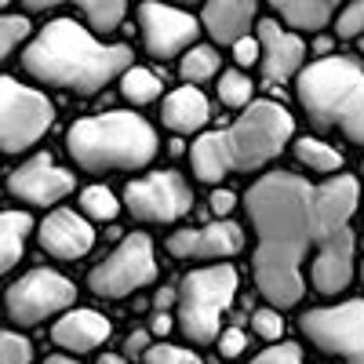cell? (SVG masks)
<instances>
[{
    "instance_id": "obj_1",
    "label": "cell",
    "mask_w": 364,
    "mask_h": 364,
    "mask_svg": "<svg viewBox=\"0 0 364 364\" xmlns=\"http://www.w3.org/2000/svg\"><path fill=\"white\" fill-rule=\"evenodd\" d=\"M248 219L255 226L252 277L269 306H295L306 291L302 262L314 255L310 277L321 295H339L353 277V230L357 178L336 175L314 186L291 171H269L245 193Z\"/></svg>"
},
{
    "instance_id": "obj_2",
    "label": "cell",
    "mask_w": 364,
    "mask_h": 364,
    "mask_svg": "<svg viewBox=\"0 0 364 364\" xmlns=\"http://www.w3.org/2000/svg\"><path fill=\"white\" fill-rule=\"evenodd\" d=\"M22 66H26V73H33L44 84L77 91V95H99L117 73L132 70V48L128 44H99L80 22L55 18L26 48Z\"/></svg>"
},
{
    "instance_id": "obj_3",
    "label": "cell",
    "mask_w": 364,
    "mask_h": 364,
    "mask_svg": "<svg viewBox=\"0 0 364 364\" xmlns=\"http://www.w3.org/2000/svg\"><path fill=\"white\" fill-rule=\"evenodd\" d=\"M291 132H295L291 113L281 102L259 99L230 128L208 132L193 142V149H190L193 175L215 186V182H223L233 171H255L284 154Z\"/></svg>"
},
{
    "instance_id": "obj_4",
    "label": "cell",
    "mask_w": 364,
    "mask_h": 364,
    "mask_svg": "<svg viewBox=\"0 0 364 364\" xmlns=\"http://www.w3.org/2000/svg\"><path fill=\"white\" fill-rule=\"evenodd\" d=\"M299 102L310 124L339 128L350 142L364 146V66L346 55H321L299 73Z\"/></svg>"
},
{
    "instance_id": "obj_5",
    "label": "cell",
    "mask_w": 364,
    "mask_h": 364,
    "mask_svg": "<svg viewBox=\"0 0 364 364\" xmlns=\"http://www.w3.org/2000/svg\"><path fill=\"white\" fill-rule=\"evenodd\" d=\"M70 154L87 171L142 168L157 157V132L139 113H99L70 128Z\"/></svg>"
},
{
    "instance_id": "obj_6",
    "label": "cell",
    "mask_w": 364,
    "mask_h": 364,
    "mask_svg": "<svg viewBox=\"0 0 364 364\" xmlns=\"http://www.w3.org/2000/svg\"><path fill=\"white\" fill-rule=\"evenodd\" d=\"M237 295V269L219 262L186 273L178 288V324L193 343H211L219 336V321Z\"/></svg>"
},
{
    "instance_id": "obj_7",
    "label": "cell",
    "mask_w": 364,
    "mask_h": 364,
    "mask_svg": "<svg viewBox=\"0 0 364 364\" xmlns=\"http://www.w3.org/2000/svg\"><path fill=\"white\" fill-rule=\"evenodd\" d=\"M0 146L4 154H18V149L33 146L55 120L51 102L41 91L18 84L15 77L0 80Z\"/></svg>"
},
{
    "instance_id": "obj_8",
    "label": "cell",
    "mask_w": 364,
    "mask_h": 364,
    "mask_svg": "<svg viewBox=\"0 0 364 364\" xmlns=\"http://www.w3.org/2000/svg\"><path fill=\"white\" fill-rule=\"evenodd\" d=\"M154 277H157V259H154L149 237L146 233H128L106 262H99L87 273V284L102 299H124V295L139 291L142 284H149Z\"/></svg>"
},
{
    "instance_id": "obj_9",
    "label": "cell",
    "mask_w": 364,
    "mask_h": 364,
    "mask_svg": "<svg viewBox=\"0 0 364 364\" xmlns=\"http://www.w3.org/2000/svg\"><path fill=\"white\" fill-rule=\"evenodd\" d=\"M302 331L317 343V350L346 364H364V299L302 314Z\"/></svg>"
},
{
    "instance_id": "obj_10",
    "label": "cell",
    "mask_w": 364,
    "mask_h": 364,
    "mask_svg": "<svg viewBox=\"0 0 364 364\" xmlns=\"http://www.w3.org/2000/svg\"><path fill=\"white\" fill-rule=\"evenodd\" d=\"M73 299H77V288L70 277H63L55 269H33L8 288V314L15 324L33 328L44 317L66 310Z\"/></svg>"
},
{
    "instance_id": "obj_11",
    "label": "cell",
    "mask_w": 364,
    "mask_h": 364,
    "mask_svg": "<svg viewBox=\"0 0 364 364\" xmlns=\"http://www.w3.org/2000/svg\"><path fill=\"white\" fill-rule=\"evenodd\" d=\"M124 204L139 223H175L193 208V193L178 171H154L128 182Z\"/></svg>"
},
{
    "instance_id": "obj_12",
    "label": "cell",
    "mask_w": 364,
    "mask_h": 364,
    "mask_svg": "<svg viewBox=\"0 0 364 364\" xmlns=\"http://www.w3.org/2000/svg\"><path fill=\"white\" fill-rule=\"evenodd\" d=\"M139 22H142L146 51L157 55V58H171L175 51H186L197 41V33H200V22L193 15L164 8V4H142L139 8Z\"/></svg>"
},
{
    "instance_id": "obj_13",
    "label": "cell",
    "mask_w": 364,
    "mask_h": 364,
    "mask_svg": "<svg viewBox=\"0 0 364 364\" xmlns=\"http://www.w3.org/2000/svg\"><path fill=\"white\" fill-rule=\"evenodd\" d=\"M8 190L29 204H41V208H51L55 200H63L66 193H73V175L66 168H58L48 154H37L29 157L26 164H18L11 175H8Z\"/></svg>"
},
{
    "instance_id": "obj_14",
    "label": "cell",
    "mask_w": 364,
    "mask_h": 364,
    "mask_svg": "<svg viewBox=\"0 0 364 364\" xmlns=\"http://www.w3.org/2000/svg\"><path fill=\"white\" fill-rule=\"evenodd\" d=\"M245 248V233L233 223H211L200 230H178L168 237V252L175 259H226Z\"/></svg>"
},
{
    "instance_id": "obj_15",
    "label": "cell",
    "mask_w": 364,
    "mask_h": 364,
    "mask_svg": "<svg viewBox=\"0 0 364 364\" xmlns=\"http://www.w3.org/2000/svg\"><path fill=\"white\" fill-rule=\"evenodd\" d=\"M259 44H262V80L266 84L291 80L302 66V58H306V44L273 18L259 22Z\"/></svg>"
},
{
    "instance_id": "obj_16",
    "label": "cell",
    "mask_w": 364,
    "mask_h": 364,
    "mask_svg": "<svg viewBox=\"0 0 364 364\" xmlns=\"http://www.w3.org/2000/svg\"><path fill=\"white\" fill-rule=\"evenodd\" d=\"M41 245H44L48 255L80 259V255L91 252V245H95V230H91L87 219H80L77 211L58 208L41 223Z\"/></svg>"
},
{
    "instance_id": "obj_17",
    "label": "cell",
    "mask_w": 364,
    "mask_h": 364,
    "mask_svg": "<svg viewBox=\"0 0 364 364\" xmlns=\"http://www.w3.org/2000/svg\"><path fill=\"white\" fill-rule=\"evenodd\" d=\"M51 339L70 353H87L109 339V321L95 310H73L51 328Z\"/></svg>"
},
{
    "instance_id": "obj_18",
    "label": "cell",
    "mask_w": 364,
    "mask_h": 364,
    "mask_svg": "<svg viewBox=\"0 0 364 364\" xmlns=\"http://www.w3.org/2000/svg\"><path fill=\"white\" fill-rule=\"evenodd\" d=\"M255 22V4H204V29L219 44H240Z\"/></svg>"
},
{
    "instance_id": "obj_19",
    "label": "cell",
    "mask_w": 364,
    "mask_h": 364,
    "mask_svg": "<svg viewBox=\"0 0 364 364\" xmlns=\"http://www.w3.org/2000/svg\"><path fill=\"white\" fill-rule=\"evenodd\" d=\"M208 113H211L208 99L200 95L193 84H186V87H175L171 95L164 99L161 120H164L171 132H197L204 120H208Z\"/></svg>"
},
{
    "instance_id": "obj_20",
    "label": "cell",
    "mask_w": 364,
    "mask_h": 364,
    "mask_svg": "<svg viewBox=\"0 0 364 364\" xmlns=\"http://www.w3.org/2000/svg\"><path fill=\"white\" fill-rule=\"evenodd\" d=\"M277 15H281L291 29L317 33L321 26L331 22V15H336V4H331V0H284V4H277Z\"/></svg>"
},
{
    "instance_id": "obj_21",
    "label": "cell",
    "mask_w": 364,
    "mask_h": 364,
    "mask_svg": "<svg viewBox=\"0 0 364 364\" xmlns=\"http://www.w3.org/2000/svg\"><path fill=\"white\" fill-rule=\"evenodd\" d=\"M29 215L22 211H4L0 215V269H11L22 259V245L29 237Z\"/></svg>"
},
{
    "instance_id": "obj_22",
    "label": "cell",
    "mask_w": 364,
    "mask_h": 364,
    "mask_svg": "<svg viewBox=\"0 0 364 364\" xmlns=\"http://www.w3.org/2000/svg\"><path fill=\"white\" fill-rule=\"evenodd\" d=\"M295 161H299L302 168L321 171V175H336V171L343 168V157H339L328 142H321V139H299V142H295Z\"/></svg>"
},
{
    "instance_id": "obj_23",
    "label": "cell",
    "mask_w": 364,
    "mask_h": 364,
    "mask_svg": "<svg viewBox=\"0 0 364 364\" xmlns=\"http://www.w3.org/2000/svg\"><path fill=\"white\" fill-rule=\"evenodd\" d=\"M178 73L186 77V80H211L219 73V51L215 48H190L186 55H182V63H178Z\"/></svg>"
},
{
    "instance_id": "obj_24",
    "label": "cell",
    "mask_w": 364,
    "mask_h": 364,
    "mask_svg": "<svg viewBox=\"0 0 364 364\" xmlns=\"http://www.w3.org/2000/svg\"><path fill=\"white\" fill-rule=\"evenodd\" d=\"M80 11L87 15V26L95 29V33H113L128 8L120 4V0H87V4H80Z\"/></svg>"
},
{
    "instance_id": "obj_25",
    "label": "cell",
    "mask_w": 364,
    "mask_h": 364,
    "mask_svg": "<svg viewBox=\"0 0 364 364\" xmlns=\"http://www.w3.org/2000/svg\"><path fill=\"white\" fill-rule=\"evenodd\" d=\"M120 91H124V99H132V102H154L161 95V80H157V73L132 66L124 73V80H120Z\"/></svg>"
},
{
    "instance_id": "obj_26",
    "label": "cell",
    "mask_w": 364,
    "mask_h": 364,
    "mask_svg": "<svg viewBox=\"0 0 364 364\" xmlns=\"http://www.w3.org/2000/svg\"><path fill=\"white\" fill-rule=\"evenodd\" d=\"M219 99H223L230 109L248 106V102H252V80H248L245 73H237V70H226V73L219 77Z\"/></svg>"
},
{
    "instance_id": "obj_27",
    "label": "cell",
    "mask_w": 364,
    "mask_h": 364,
    "mask_svg": "<svg viewBox=\"0 0 364 364\" xmlns=\"http://www.w3.org/2000/svg\"><path fill=\"white\" fill-rule=\"evenodd\" d=\"M80 204H84V211L91 219H113L117 215V197H113V190H106V186H87L84 193H80Z\"/></svg>"
},
{
    "instance_id": "obj_28",
    "label": "cell",
    "mask_w": 364,
    "mask_h": 364,
    "mask_svg": "<svg viewBox=\"0 0 364 364\" xmlns=\"http://www.w3.org/2000/svg\"><path fill=\"white\" fill-rule=\"evenodd\" d=\"M26 37H29V22L22 15H4L0 18V55H11Z\"/></svg>"
},
{
    "instance_id": "obj_29",
    "label": "cell",
    "mask_w": 364,
    "mask_h": 364,
    "mask_svg": "<svg viewBox=\"0 0 364 364\" xmlns=\"http://www.w3.org/2000/svg\"><path fill=\"white\" fill-rule=\"evenodd\" d=\"M336 33H339L343 41L364 37V0H357V4L343 8V15L336 18Z\"/></svg>"
},
{
    "instance_id": "obj_30",
    "label": "cell",
    "mask_w": 364,
    "mask_h": 364,
    "mask_svg": "<svg viewBox=\"0 0 364 364\" xmlns=\"http://www.w3.org/2000/svg\"><path fill=\"white\" fill-rule=\"evenodd\" d=\"M252 328H255V336L266 339V343H273V339L284 336V321H281L277 310H255V314H252Z\"/></svg>"
},
{
    "instance_id": "obj_31",
    "label": "cell",
    "mask_w": 364,
    "mask_h": 364,
    "mask_svg": "<svg viewBox=\"0 0 364 364\" xmlns=\"http://www.w3.org/2000/svg\"><path fill=\"white\" fill-rule=\"evenodd\" d=\"M248 364H306V360H302V350H299V346L281 343V346L262 350V353H259V357H252Z\"/></svg>"
},
{
    "instance_id": "obj_32",
    "label": "cell",
    "mask_w": 364,
    "mask_h": 364,
    "mask_svg": "<svg viewBox=\"0 0 364 364\" xmlns=\"http://www.w3.org/2000/svg\"><path fill=\"white\" fill-rule=\"evenodd\" d=\"M146 364H200V357L178 346H154L146 353Z\"/></svg>"
},
{
    "instance_id": "obj_33",
    "label": "cell",
    "mask_w": 364,
    "mask_h": 364,
    "mask_svg": "<svg viewBox=\"0 0 364 364\" xmlns=\"http://www.w3.org/2000/svg\"><path fill=\"white\" fill-rule=\"evenodd\" d=\"M0 350H4V364H29V357H33V346L22 336H15V331H8V336L0 339Z\"/></svg>"
},
{
    "instance_id": "obj_34",
    "label": "cell",
    "mask_w": 364,
    "mask_h": 364,
    "mask_svg": "<svg viewBox=\"0 0 364 364\" xmlns=\"http://www.w3.org/2000/svg\"><path fill=\"white\" fill-rule=\"evenodd\" d=\"M219 353H223V357L245 353V331H240V328H226L223 336H219Z\"/></svg>"
},
{
    "instance_id": "obj_35",
    "label": "cell",
    "mask_w": 364,
    "mask_h": 364,
    "mask_svg": "<svg viewBox=\"0 0 364 364\" xmlns=\"http://www.w3.org/2000/svg\"><path fill=\"white\" fill-rule=\"evenodd\" d=\"M259 51H262V44L259 41H252V37H245L240 44H233V58L240 66H252V63H259Z\"/></svg>"
},
{
    "instance_id": "obj_36",
    "label": "cell",
    "mask_w": 364,
    "mask_h": 364,
    "mask_svg": "<svg viewBox=\"0 0 364 364\" xmlns=\"http://www.w3.org/2000/svg\"><path fill=\"white\" fill-rule=\"evenodd\" d=\"M233 193L230 190H215V193H211V211H215V215H230V211H233Z\"/></svg>"
},
{
    "instance_id": "obj_37",
    "label": "cell",
    "mask_w": 364,
    "mask_h": 364,
    "mask_svg": "<svg viewBox=\"0 0 364 364\" xmlns=\"http://www.w3.org/2000/svg\"><path fill=\"white\" fill-rule=\"evenodd\" d=\"M171 302H175V288H161L157 291V314H168Z\"/></svg>"
},
{
    "instance_id": "obj_38",
    "label": "cell",
    "mask_w": 364,
    "mask_h": 364,
    "mask_svg": "<svg viewBox=\"0 0 364 364\" xmlns=\"http://www.w3.org/2000/svg\"><path fill=\"white\" fill-rule=\"evenodd\" d=\"M171 331V314H157L154 317V336H168Z\"/></svg>"
},
{
    "instance_id": "obj_39",
    "label": "cell",
    "mask_w": 364,
    "mask_h": 364,
    "mask_svg": "<svg viewBox=\"0 0 364 364\" xmlns=\"http://www.w3.org/2000/svg\"><path fill=\"white\" fill-rule=\"evenodd\" d=\"M128 350H132V353H149V350H146V331H132Z\"/></svg>"
},
{
    "instance_id": "obj_40",
    "label": "cell",
    "mask_w": 364,
    "mask_h": 364,
    "mask_svg": "<svg viewBox=\"0 0 364 364\" xmlns=\"http://www.w3.org/2000/svg\"><path fill=\"white\" fill-rule=\"evenodd\" d=\"M44 364H77V360H70V357H63V353H51Z\"/></svg>"
},
{
    "instance_id": "obj_41",
    "label": "cell",
    "mask_w": 364,
    "mask_h": 364,
    "mask_svg": "<svg viewBox=\"0 0 364 364\" xmlns=\"http://www.w3.org/2000/svg\"><path fill=\"white\" fill-rule=\"evenodd\" d=\"M99 364H128V360H124V357H117V353H106Z\"/></svg>"
},
{
    "instance_id": "obj_42",
    "label": "cell",
    "mask_w": 364,
    "mask_h": 364,
    "mask_svg": "<svg viewBox=\"0 0 364 364\" xmlns=\"http://www.w3.org/2000/svg\"><path fill=\"white\" fill-rule=\"evenodd\" d=\"M314 51H331V41H328V37H317V44H314Z\"/></svg>"
},
{
    "instance_id": "obj_43",
    "label": "cell",
    "mask_w": 364,
    "mask_h": 364,
    "mask_svg": "<svg viewBox=\"0 0 364 364\" xmlns=\"http://www.w3.org/2000/svg\"><path fill=\"white\" fill-rule=\"evenodd\" d=\"M360 273H364V269H360Z\"/></svg>"
}]
</instances>
